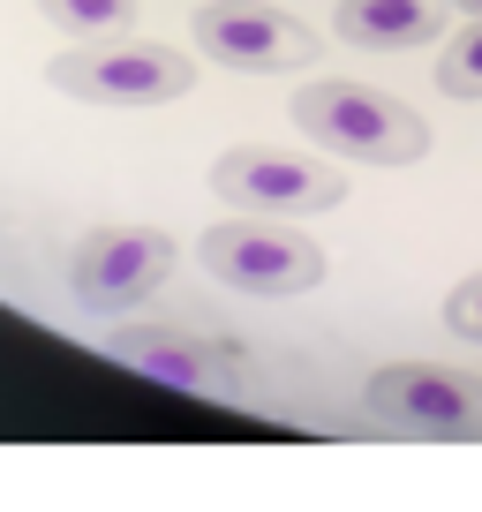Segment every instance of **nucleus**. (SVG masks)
<instances>
[{"instance_id": "nucleus-1", "label": "nucleus", "mask_w": 482, "mask_h": 512, "mask_svg": "<svg viewBox=\"0 0 482 512\" xmlns=\"http://www.w3.org/2000/svg\"><path fill=\"white\" fill-rule=\"evenodd\" d=\"M294 128H302L317 151L332 159H362V166H415L430 159V121H422L407 98L370 91V83L347 76H317L294 91Z\"/></svg>"}, {"instance_id": "nucleus-2", "label": "nucleus", "mask_w": 482, "mask_h": 512, "mask_svg": "<svg viewBox=\"0 0 482 512\" xmlns=\"http://www.w3.org/2000/svg\"><path fill=\"white\" fill-rule=\"evenodd\" d=\"M362 422L377 437H415V445H475L482 377L445 362H392L362 384Z\"/></svg>"}, {"instance_id": "nucleus-3", "label": "nucleus", "mask_w": 482, "mask_h": 512, "mask_svg": "<svg viewBox=\"0 0 482 512\" xmlns=\"http://www.w3.org/2000/svg\"><path fill=\"white\" fill-rule=\"evenodd\" d=\"M46 83L61 98L83 106H166V98H189L196 61L181 46H151V38H83V46L53 53Z\"/></svg>"}, {"instance_id": "nucleus-4", "label": "nucleus", "mask_w": 482, "mask_h": 512, "mask_svg": "<svg viewBox=\"0 0 482 512\" xmlns=\"http://www.w3.org/2000/svg\"><path fill=\"white\" fill-rule=\"evenodd\" d=\"M204 272L226 279L234 294H264V302H287V294H309L324 287V249L302 234V226H279V219H257V211H241V219H219L204 241Z\"/></svg>"}, {"instance_id": "nucleus-5", "label": "nucleus", "mask_w": 482, "mask_h": 512, "mask_svg": "<svg viewBox=\"0 0 482 512\" xmlns=\"http://www.w3.org/2000/svg\"><path fill=\"white\" fill-rule=\"evenodd\" d=\"M98 354L136 377L166 384V392H189V400L211 407H241V354L226 339H204L189 324H136V317H113V332L98 339Z\"/></svg>"}, {"instance_id": "nucleus-6", "label": "nucleus", "mask_w": 482, "mask_h": 512, "mask_svg": "<svg viewBox=\"0 0 482 512\" xmlns=\"http://www.w3.org/2000/svg\"><path fill=\"white\" fill-rule=\"evenodd\" d=\"M174 279V234L166 226H91L68 264V294L91 317H136Z\"/></svg>"}, {"instance_id": "nucleus-7", "label": "nucleus", "mask_w": 482, "mask_h": 512, "mask_svg": "<svg viewBox=\"0 0 482 512\" xmlns=\"http://www.w3.org/2000/svg\"><path fill=\"white\" fill-rule=\"evenodd\" d=\"M211 196L234 211H257V219H309V211H332L347 196V174L332 159H294L272 144H234L211 166Z\"/></svg>"}, {"instance_id": "nucleus-8", "label": "nucleus", "mask_w": 482, "mask_h": 512, "mask_svg": "<svg viewBox=\"0 0 482 512\" xmlns=\"http://www.w3.org/2000/svg\"><path fill=\"white\" fill-rule=\"evenodd\" d=\"M189 38L204 61L241 68V76H287V68H309L324 53V38L302 16L264 8V0H204L189 16Z\"/></svg>"}, {"instance_id": "nucleus-9", "label": "nucleus", "mask_w": 482, "mask_h": 512, "mask_svg": "<svg viewBox=\"0 0 482 512\" xmlns=\"http://www.w3.org/2000/svg\"><path fill=\"white\" fill-rule=\"evenodd\" d=\"M332 31L370 53H407V46L445 38V0H339Z\"/></svg>"}, {"instance_id": "nucleus-10", "label": "nucleus", "mask_w": 482, "mask_h": 512, "mask_svg": "<svg viewBox=\"0 0 482 512\" xmlns=\"http://www.w3.org/2000/svg\"><path fill=\"white\" fill-rule=\"evenodd\" d=\"M38 16L68 38H129L136 31V0H38Z\"/></svg>"}, {"instance_id": "nucleus-11", "label": "nucleus", "mask_w": 482, "mask_h": 512, "mask_svg": "<svg viewBox=\"0 0 482 512\" xmlns=\"http://www.w3.org/2000/svg\"><path fill=\"white\" fill-rule=\"evenodd\" d=\"M437 91L445 98H482V16L445 38V53H437Z\"/></svg>"}, {"instance_id": "nucleus-12", "label": "nucleus", "mask_w": 482, "mask_h": 512, "mask_svg": "<svg viewBox=\"0 0 482 512\" xmlns=\"http://www.w3.org/2000/svg\"><path fill=\"white\" fill-rule=\"evenodd\" d=\"M445 332H452V339H475V347H482V272L460 279V287L445 294Z\"/></svg>"}, {"instance_id": "nucleus-13", "label": "nucleus", "mask_w": 482, "mask_h": 512, "mask_svg": "<svg viewBox=\"0 0 482 512\" xmlns=\"http://www.w3.org/2000/svg\"><path fill=\"white\" fill-rule=\"evenodd\" d=\"M445 8H460V16H482V0H445Z\"/></svg>"}]
</instances>
